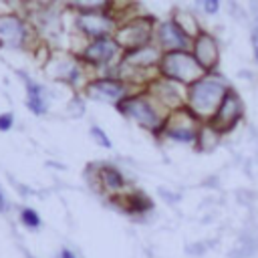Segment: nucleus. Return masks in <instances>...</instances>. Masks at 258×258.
<instances>
[{"label": "nucleus", "instance_id": "f257e3e1", "mask_svg": "<svg viewBox=\"0 0 258 258\" xmlns=\"http://www.w3.org/2000/svg\"><path fill=\"white\" fill-rule=\"evenodd\" d=\"M228 89L230 83L222 73H206L185 89V109L198 121L208 123Z\"/></svg>", "mask_w": 258, "mask_h": 258}, {"label": "nucleus", "instance_id": "f03ea898", "mask_svg": "<svg viewBox=\"0 0 258 258\" xmlns=\"http://www.w3.org/2000/svg\"><path fill=\"white\" fill-rule=\"evenodd\" d=\"M75 8V32L85 40L105 38L113 36L119 26V8L111 2H99V4H71Z\"/></svg>", "mask_w": 258, "mask_h": 258}, {"label": "nucleus", "instance_id": "7ed1b4c3", "mask_svg": "<svg viewBox=\"0 0 258 258\" xmlns=\"http://www.w3.org/2000/svg\"><path fill=\"white\" fill-rule=\"evenodd\" d=\"M115 109L125 119L133 121L137 127H141L143 131H147L155 137H159V131L167 117V113L145 93V89L129 93L121 103L115 105Z\"/></svg>", "mask_w": 258, "mask_h": 258}, {"label": "nucleus", "instance_id": "20e7f679", "mask_svg": "<svg viewBox=\"0 0 258 258\" xmlns=\"http://www.w3.org/2000/svg\"><path fill=\"white\" fill-rule=\"evenodd\" d=\"M73 52L79 56V60L89 73H97V75H109L123 54L119 42L113 36L85 40Z\"/></svg>", "mask_w": 258, "mask_h": 258}, {"label": "nucleus", "instance_id": "39448f33", "mask_svg": "<svg viewBox=\"0 0 258 258\" xmlns=\"http://www.w3.org/2000/svg\"><path fill=\"white\" fill-rule=\"evenodd\" d=\"M202 75H206V73L198 64V60L194 58V54L189 50L161 52V58H159V64H157V77L173 81V83L187 89Z\"/></svg>", "mask_w": 258, "mask_h": 258}, {"label": "nucleus", "instance_id": "423d86ee", "mask_svg": "<svg viewBox=\"0 0 258 258\" xmlns=\"http://www.w3.org/2000/svg\"><path fill=\"white\" fill-rule=\"evenodd\" d=\"M159 18L151 16V14H131L125 20L119 22L113 38L119 42L121 50H133L145 44L153 42V32H155V24Z\"/></svg>", "mask_w": 258, "mask_h": 258}, {"label": "nucleus", "instance_id": "0eeeda50", "mask_svg": "<svg viewBox=\"0 0 258 258\" xmlns=\"http://www.w3.org/2000/svg\"><path fill=\"white\" fill-rule=\"evenodd\" d=\"M46 73H48L50 79H54L58 83H64L73 89H81V91L87 85V81L91 79V77H87L89 71L83 67L79 56L75 52H62V50H56L48 56Z\"/></svg>", "mask_w": 258, "mask_h": 258}, {"label": "nucleus", "instance_id": "6e6552de", "mask_svg": "<svg viewBox=\"0 0 258 258\" xmlns=\"http://www.w3.org/2000/svg\"><path fill=\"white\" fill-rule=\"evenodd\" d=\"M200 127H202V121H198L185 107H181L167 113L165 123L159 131V137L173 143H181V145H196Z\"/></svg>", "mask_w": 258, "mask_h": 258}, {"label": "nucleus", "instance_id": "1a4fd4ad", "mask_svg": "<svg viewBox=\"0 0 258 258\" xmlns=\"http://www.w3.org/2000/svg\"><path fill=\"white\" fill-rule=\"evenodd\" d=\"M36 36L34 26L20 14H0V46L8 50H24Z\"/></svg>", "mask_w": 258, "mask_h": 258}, {"label": "nucleus", "instance_id": "9d476101", "mask_svg": "<svg viewBox=\"0 0 258 258\" xmlns=\"http://www.w3.org/2000/svg\"><path fill=\"white\" fill-rule=\"evenodd\" d=\"M129 93H133V89L127 83H123L121 79L113 77V75H95L83 87V95L87 99L107 103V105H113V107L117 103H121Z\"/></svg>", "mask_w": 258, "mask_h": 258}, {"label": "nucleus", "instance_id": "9b49d317", "mask_svg": "<svg viewBox=\"0 0 258 258\" xmlns=\"http://www.w3.org/2000/svg\"><path fill=\"white\" fill-rule=\"evenodd\" d=\"M242 119H244V101L238 95V91L234 87H230L226 91V95L222 97L218 109L214 111V115H212V119L208 123L224 137L226 133L234 131L240 125Z\"/></svg>", "mask_w": 258, "mask_h": 258}, {"label": "nucleus", "instance_id": "f8f14e48", "mask_svg": "<svg viewBox=\"0 0 258 258\" xmlns=\"http://www.w3.org/2000/svg\"><path fill=\"white\" fill-rule=\"evenodd\" d=\"M145 93L165 111V113H171L175 109H181L185 107V87L173 83V81H167V79H161V77H155L147 83L145 87Z\"/></svg>", "mask_w": 258, "mask_h": 258}, {"label": "nucleus", "instance_id": "ddd939ff", "mask_svg": "<svg viewBox=\"0 0 258 258\" xmlns=\"http://www.w3.org/2000/svg\"><path fill=\"white\" fill-rule=\"evenodd\" d=\"M153 44L161 52H173V50H189L191 38L183 32V28L169 16L163 20H157L155 32H153Z\"/></svg>", "mask_w": 258, "mask_h": 258}, {"label": "nucleus", "instance_id": "4468645a", "mask_svg": "<svg viewBox=\"0 0 258 258\" xmlns=\"http://www.w3.org/2000/svg\"><path fill=\"white\" fill-rule=\"evenodd\" d=\"M189 52L194 54V58L198 60V64L204 69V73H216V71H218L222 52H220V42H218V38H216L210 30L202 28V30L198 32V36L191 40Z\"/></svg>", "mask_w": 258, "mask_h": 258}, {"label": "nucleus", "instance_id": "2eb2a0df", "mask_svg": "<svg viewBox=\"0 0 258 258\" xmlns=\"http://www.w3.org/2000/svg\"><path fill=\"white\" fill-rule=\"evenodd\" d=\"M95 177H97L99 187L111 198H119L121 194L129 191V179L125 177V173L117 165H111V163L97 165L95 167Z\"/></svg>", "mask_w": 258, "mask_h": 258}, {"label": "nucleus", "instance_id": "dca6fc26", "mask_svg": "<svg viewBox=\"0 0 258 258\" xmlns=\"http://www.w3.org/2000/svg\"><path fill=\"white\" fill-rule=\"evenodd\" d=\"M24 77V89H26V107L30 113L34 115H46L48 107H50V93L46 89V85L26 77Z\"/></svg>", "mask_w": 258, "mask_h": 258}, {"label": "nucleus", "instance_id": "f3484780", "mask_svg": "<svg viewBox=\"0 0 258 258\" xmlns=\"http://www.w3.org/2000/svg\"><path fill=\"white\" fill-rule=\"evenodd\" d=\"M113 202L129 216H145L147 212L153 210V202L147 194L139 191V189H129L125 194H121L119 198H113Z\"/></svg>", "mask_w": 258, "mask_h": 258}, {"label": "nucleus", "instance_id": "a211bd4d", "mask_svg": "<svg viewBox=\"0 0 258 258\" xmlns=\"http://www.w3.org/2000/svg\"><path fill=\"white\" fill-rule=\"evenodd\" d=\"M171 18L183 28V32L194 40L196 36H198V32L202 30V26H200V22H198V18H196V14L194 12H189V10H173V14H171Z\"/></svg>", "mask_w": 258, "mask_h": 258}, {"label": "nucleus", "instance_id": "6ab92c4d", "mask_svg": "<svg viewBox=\"0 0 258 258\" xmlns=\"http://www.w3.org/2000/svg\"><path fill=\"white\" fill-rule=\"evenodd\" d=\"M220 139H222V135L210 123H202L200 133H198V139H196V147L200 151H212L220 143Z\"/></svg>", "mask_w": 258, "mask_h": 258}, {"label": "nucleus", "instance_id": "aec40b11", "mask_svg": "<svg viewBox=\"0 0 258 258\" xmlns=\"http://www.w3.org/2000/svg\"><path fill=\"white\" fill-rule=\"evenodd\" d=\"M18 220H20V224H22L26 230H38L40 224H42L38 212H36L34 208H30V206L20 208V212H18Z\"/></svg>", "mask_w": 258, "mask_h": 258}, {"label": "nucleus", "instance_id": "412c9836", "mask_svg": "<svg viewBox=\"0 0 258 258\" xmlns=\"http://www.w3.org/2000/svg\"><path fill=\"white\" fill-rule=\"evenodd\" d=\"M89 133H91V137L97 141V145H101V147H111V139H109V135L99 127V125H93L91 129H89Z\"/></svg>", "mask_w": 258, "mask_h": 258}, {"label": "nucleus", "instance_id": "4be33fe9", "mask_svg": "<svg viewBox=\"0 0 258 258\" xmlns=\"http://www.w3.org/2000/svg\"><path fill=\"white\" fill-rule=\"evenodd\" d=\"M12 127H14V113H12V111L0 113V131L6 133V131H10Z\"/></svg>", "mask_w": 258, "mask_h": 258}, {"label": "nucleus", "instance_id": "5701e85b", "mask_svg": "<svg viewBox=\"0 0 258 258\" xmlns=\"http://www.w3.org/2000/svg\"><path fill=\"white\" fill-rule=\"evenodd\" d=\"M202 8H204L208 14H218L220 2H218V0H204V2H202Z\"/></svg>", "mask_w": 258, "mask_h": 258}, {"label": "nucleus", "instance_id": "b1692460", "mask_svg": "<svg viewBox=\"0 0 258 258\" xmlns=\"http://www.w3.org/2000/svg\"><path fill=\"white\" fill-rule=\"evenodd\" d=\"M56 258H77V254H75L71 248H60V252H58Z\"/></svg>", "mask_w": 258, "mask_h": 258}, {"label": "nucleus", "instance_id": "393cba45", "mask_svg": "<svg viewBox=\"0 0 258 258\" xmlns=\"http://www.w3.org/2000/svg\"><path fill=\"white\" fill-rule=\"evenodd\" d=\"M8 210V200H6V196H4V189L0 187V214H4Z\"/></svg>", "mask_w": 258, "mask_h": 258}, {"label": "nucleus", "instance_id": "a878e982", "mask_svg": "<svg viewBox=\"0 0 258 258\" xmlns=\"http://www.w3.org/2000/svg\"><path fill=\"white\" fill-rule=\"evenodd\" d=\"M256 32H258V18H256Z\"/></svg>", "mask_w": 258, "mask_h": 258}, {"label": "nucleus", "instance_id": "bb28decb", "mask_svg": "<svg viewBox=\"0 0 258 258\" xmlns=\"http://www.w3.org/2000/svg\"><path fill=\"white\" fill-rule=\"evenodd\" d=\"M28 258H32V256H28Z\"/></svg>", "mask_w": 258, "mask_h": 258}]
</instances>
